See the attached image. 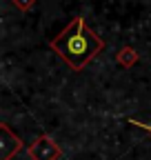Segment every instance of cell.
<instances>
[{
    "label": "cell",
    "instance_id": "277c9868",
    "mask_svg": "<svg viewBox=\"0 0 151 160\" xmlns=\"http://www.w3.org/2000/svg\"><path fill=\"white\" fill-rule=\"evenodd\" d=\"M116 62H118L120 67H124V69H131V67L138 62V53H136V49H134V47H122V49H118V53H116Z\"/></svg>",
    "mask_w": 151,
    "mask_h": 160
},
{
    "label": "cell",
    "instance_id": "3957f363",
    "mask_svg": "<svg viewBox=\"0 0 151 160\" xmlns=\"http://www.w3.org/2000/svg\"><path fill=\"white\" fill-rule=\"evenodd\" d=\"M0 136H2L0 138V160H11L18 151L22 149V140L9 129L7 122L0 125Z\"/></svg>",
    "mask_w": 151,
    "mask_h": 160
},
{
    "label": "cell",
    "instance_id": "6da1fadb",
    "mask_svg": "<svg viewBox=\"0 0 151 160\" xmlns=\"http://www.w3.org/2000/svg\"><path fill=\"white\" fill-rule=\"evenodd\" d=\"M49 47L58 53L73 71H82L91 60L102 51L105 42L96 31L87 27L85 18L78 16L53 40H49Z\"/></svg>",
    "mask_w": 151,
    "mask_h": 160
},
{
    "label": "cell",
    "instance_id": "7a4b0ae2",
    "mask_svg": "<svg viewBox=\"0 0 151 160\" xmlns=\"http://www.w3.org/2000/svg\"><path fill=\"white\" fill-rule=\"evenodd\" d=\"M27 153H29L31 160H58L62 156V149L58 147V142L51 136L42 133L27 147Z\"/></svg>",
    "mask_w": 151,
    "mask_h": 160
},
{
    "label": "cell",
    "instance_id": "8992f818",
    "mask_svg": "<svg viewBox=\"0 0 151 160\" xmlns=\"http://www.w3.org/2000/svg\"><path fill=\"white\" fill-rule=\"evenodd\" d=\"M127 122H129V125H136V127H140V129H144V131L151 133V125H147V122H140V120H134V118L127 120Z\"/></svg>",
    "mask_w": 151,
    "mask_h": 160
},
{
    "label": "cell",
    "instance_id": "5b68a950",
    "mask_svg": "<svg viewBox=\"0 0 151 160\" xmlns=\"http://www.w3.org/2000/svg\"><path fill=\"white\" fill-rule=\"evenodd\" d=\"M13 7L16 9H20V11H31L33 5H36V0H11Z\"/></svg>",
    "mask_w": 151,
    "mask_h": 160
}]
</instances>
